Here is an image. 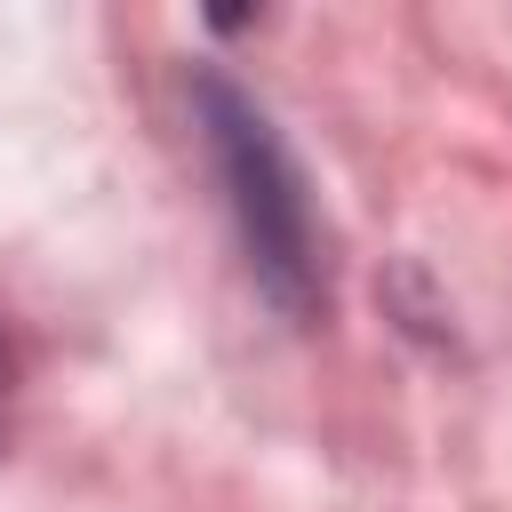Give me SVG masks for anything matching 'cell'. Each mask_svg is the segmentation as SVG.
<instances>
[{"label": "cell", "instance_id": "1", "mask_svg": "<svg viewBox=\"0 0 512 512\" xmlns=\"http://www.w3.org/2000/svg\"><path fill=\"white\" fill-rule=\"evenodd\" d=\"M192 120H200V144L224 176V200H232V224H240V248H248V272L256 288L288 312V320H312L328 280H320V224H312V192L272 128V112L256 96H240L224 72H192Z\"/></svg>", "mask_w": 512, "mask_h": 512}, {"label": "cell", "instance_id": "2", "mask_svg": "<svg viewBox=\"0 0 512 512\" xmlns=\"http://www.w3.org/2000/svg\"><path fill=\"white\" fill-rule=\"evenodd\" d=\"M8 384H16V352H8V336H0V424H8Z\"/></svg>", "mask_w": 512, "mask_h": 512}]
</instances>
